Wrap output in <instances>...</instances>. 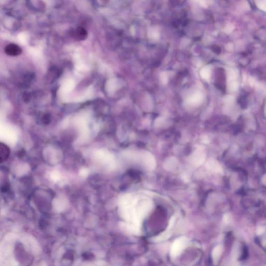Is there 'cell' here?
<instances>
[{
    "label": "cell",
    "instance_id": "6da1fadb",
    "mask_svg": "<svg viewBox=\"0 0 266 266\" xmlns=\"http://www.w3.org/2000/svg\"><path fill=\"white\" fill-rule=\"evenodd\" d=\"M188 239L185 237H180L177 239L173 244L170 254L173 257H176L180 254L186 247Z\"/></svg>",
    "mask_w": 266,
    "mask_h": 266
},
{
    "label": "cell",
    "instance_id": "7a4b0ae2",
    "mask_svg": "<svg viewBox=\"0 0 266 266\" xmlns=\"http://www.w3.org/2000/svg\"><path fill=\"white\" fill-rule=\"evenodd\" d=\"M5 53L9 56H16L21 54L22 50L19 46L15 44H10L5 48Z\"/></svg>",
    "mask_w": 266,
    "mask_h": 266
},
{
    "label": "cell",
    "instance_id": "3957f363",
    "mask_svg": "<svg viewBox=\"0 0 266 266\" xmlns=\"http://www.w3.org/2000/svg\"><path fill=\"white\" fill-rule=\"evenodd\" d=\"M73 38L78 41H82L86 38L87 37V32L84 28L80 27L75 29L73 30L71 32Z\"/></svg>",
    "mask_w": 266,
    "mask_h": 266
},
{
    "label": "cell",
    "instance_id": "277c9868",
    "mask_svg": "<svg viewBox=\"0 0 266 266\" xmlns=\"http://www.w3.org/2000/svg\"><path fill=\"white\" fill-rule=\"evenodd\" d=\"M10 149L6 144L0 143V164L5 162L10 155Z\"/></svg>",
    "mask_w": 266,
    "mask_h": 266
},
{
    "label": "cell",
    "instance_id": "5b68a950",
    "mask_svg": "<svg viewBox=\"0 0 266 266\" xmlns=\"http://www.w3.org/2000/svg\"><path fill=\"white\" fill-rule=\"evenodd\" d=\"M223 253V247L220 245H218L214 248L212 252V258L213 261L215 264L217 263L219 261L221 255Z\"/></svg>",
    "mask_w": 266,
    "mask_h": 266
},
{
    "label": "cell",
    "instance_id": "8992f818",
    "mask_svg": "<svg viewBox=\"0 0 266 266\" xmlns=\"http://www.w3.org/2000/svg\"><path fill=\"white\" fill-rule=\"evenodd\" d=\"M206 166L209 169L212 170L213 172H220L221 170L220 165H219V164L216 162L212 161V162H209V163H207Z\"/></svg>",
    "mask_w": 266,
    "mask_h": 266
},
{
    "label": "cell",
    "instance_id": "52a82bcc",
    "mask_svg": "<svg viewBox=\"0 0 266 266\" xmlns=\"http://www.w3.org/2000/svg\"><path fill=\"white\" fill-rule=\"evenodd\" d=\"M35 78V75L33 73H28L24 76V81L27 83L31 82Z\"/></svg>",
    "mask_w": 266,
    "mask_h": 266
},
{
    "label": "cell",
    "instance_id": "ba28073f",
    "mask_svg": "<svg viewBox=\"0 0 266 266\" xmlns=\"http://www.w3.org/2000/svg\"><path fill=\"white\" fill-rule=\"evenodd\" d=\"M50 122V117L49 115H46L42 117V122L43 123L47 124Z\"/></svg>",
    "mask_w": 266,
    "mask_h": 266
},
{
    "label": "cell",
    "instance_id": "9c48e42d",
    "mask_svg": "<svg viewBox=\"0 0 266 266\" xmlns=\"http://www.w3.org/2000/svg\"><path fill=\"white\" fill-rule=\"evenodd\" d=\"M175 220V217H172V218L170 219L169 224V228H169V229H170L171 228H172V227L173 226V225H174Z\"/></svg>",
    "mask_w": 266,
    "mask_h": 266
},
{
    "label": "cell",
    "instance_id": "30bf717a",
    "mask_svg": "<svg viewBox=\"0 0 266 266\" xmlns=\"http://www.w3.org/2000/svg\"><path fill=\"white\" fill-rule=\"evenodd\" d=\"M265 231V228H263V227H261L260 228H258L257 229V234L258 235H261L263 234Z\"/></svg>",
    "mask_w": 266,
    "mask_h": 266
}]
</instances>
